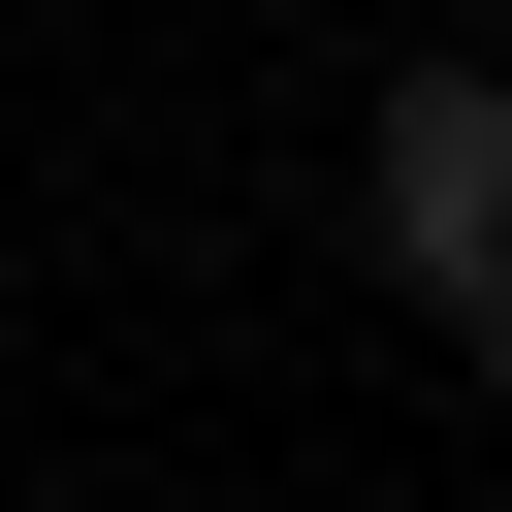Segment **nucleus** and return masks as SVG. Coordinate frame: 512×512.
I'll list each match as a JSON object with an SVG mask.
<instances>
[{
	"instance_id": "obj_2",
	"label": "nucleus",
	"mask_w": 512,
	"mask_h": 512,
	"mask_svg": "<svg viewBox=\"0 0 512 512\" xmlns=\"http://www.w3.org/2000/svg\"><path fill=\"white\" fill-rule=\"evenodd\" d=\"M448 352H480V384H512V256H480V288H448Z\"/></svg>"
},
{
	"instance_id": "obj_1",
	"label": "nucleus",
	"mask_w": 512,
	"mask_h": 512,
	"mask_svg": "<svg viewBox=\"0 0 512 512\" xmlns=\"http://www.w3.org/2000/svg\"><path fill=\"white\" fill-rule=\"evenodd\" d=\"M352 224L416 256V320L512 256V64H384V128H352Z\"/></svg>"
}]
</instances>
